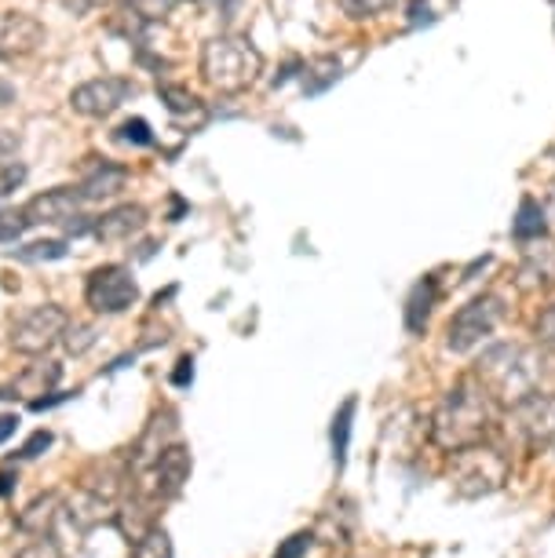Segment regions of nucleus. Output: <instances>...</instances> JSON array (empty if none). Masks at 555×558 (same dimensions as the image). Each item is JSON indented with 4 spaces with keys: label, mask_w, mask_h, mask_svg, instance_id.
Wrapping results in <instances>:
<instances>
[{
    "label": "nucleus",
    "mask_w": 555,
    "mask_h": 558,
    "mask_svg": "<svg viewBox=\"0 0 555 558\" xmlns=\"http://www.w3.org/2000/svg\"><path fill=\"white\" fill-rule=\"evenodd\" d=\"M19 482V471H0V497H12Z\"/></svg>",
    "instance_id": "obj_39"
},
{
    "label": "nucleus",
    "mask_w": 555,
    "mask_h": 558,
    "mask_svg": "<svg viewBox=\"0 0 555 558\" xmlns=\"http://www.w3.org/2000/svg\"><path fill=\"white\" fill-rule=\"evenodd\" d=\"M59 511H62V497H59V493H45V497H37L23 514H19V522H15V525H19L23 533H29V536L51 533V525H56Z\"/></svg>",
    "instance_id": "obj_17"
},
{
    "label": "nucleus",
    "mask_w": 555,
    "mask_h": 558,
    "mask_svg": "<svg viewBox=\"0 0 555 558\" xmlns=\"http://www.w3.org/2000/svg\"><path fill=\"white\" fill-rule=\"evenodd\" d=\"M191 4H202V0H191Z\"/></svg>",
    "instance_id": "obj_41"
},
{
    "label": "nucleus",
    "mask_w": 555,
    "mask_h": 558,
    "mask_svg": "<svg viewBox=\"0 0 555 558\" xmlns=\"http://www.w3.org/2000/svg\"><path fill=\"white\" fill-rule=\"evenodd\" d=\"M140 300V281L132 278V270L124 263H102L88 274L85 281V303L96 314H124Z\"/></svg>",
    "instance_id": "obj_7"
},
{
    "label": "nucleus",
    "mask_w": 555,
    "mask_h": 558,
    "mask_svg": "<svg viewBox=\"0 0 555 558\" xmlns=\"http://www.w3.org/2000/svg\"><path fill=\"white\" fill-rule=\"evenodd\" d=\"M172 536L169 530L161 525H150L143 536H135V547H132V558H172Z\"/></svg>",
    "instance_id": "obj_23"
},
{
    "label": "nucleus",
    "mask_w": 555,
    "mask_h": 558,
    "mask_svg": "<svg viewBox=\"0 0 555 558\" xmlns=\"http://www.w3.org/2000/svg\"><path fill=\"white\" fill-rule=\"evenodd\" d=\"M548 234V223H544V208L538 197H522L519 202V213H516V223H511V238L519 241V245H527V241H538Z\"/></svg>",
    "instance_id": "obj_20"
},
{
    "label": "nucleus",
    "mask_w": 555,
    "mask_h": 558,
    "mask_svg": "<svg viewBox=\"0 0 555 558\" xmlns=\"http://www.w3.org/2000/svg\"><path fill=\"white\" fill-rule=\"evenodd\" d=\"M146 471H150V489H146L150 500L180 497L186 478H191V449H186L183 441H169Z\"/></svg>",
    "instance_id": "obj_10"
},
{
    "label": "nucleus",
    "mask_w": 555,
    "mask_h": 558,
    "mask_svg": "<svg viewBox=\"0 0 555 558\" xmlns=\"http://www.w3.org/2000/svg\"><path fill=\"white\" fill-rule=\"evenodd\" d=\"M124 186H129V168L118 161H107V157H88L85 168H81V197L85 202H110L118 197Z\"/></svg>",
    "instance_id": "obj_13"
},
{
    "label": "nucleus",
    "mask_w": 555,
    "mask_h": 558,
    "mask_svg": "<svg viewBox=\"0 0 555 558\" xmlns=\"http://www.w3.org/2000/svg\"><path fill=\"white\" fill-rule=\"evenodd\" d=\"M424 23H435L432 15V0H410V26H424Z\"/></svg>",
    "instance_id": "obj_35"
},
{
    "label": "nucleus",
    "mask_w": 555,
    "mask_h": 558,
    "mask_svg": "<svg viewBox=\"0 0 555 558\" xmlns=\"http://www.w3.org/2000/svg\"><path fill=\"white\" fill-rule=\"evenodd\" d=\"M48 29L40 19L26 12H0V62L26 59L45 45Z\"/></svg>",
    "instance_id": "obj_11"
},
{
    "label": "nucleus",
    "mask_w": 555,
    "mask_h": 558,
    "mask_svg": "<svg viewBox=\"0 0 555 558\" xmlns=\"http://www.w3.org/2000/svg\"><path fill=\"white\" fill-rule=\"evenodd\" d=\"M23 183H26V165L23 161H4V165H0V197L19 191Z\"/></svg>",
    "instance_id": "obj_33"
},
{
    "label": "nucleus",
    "mask_w": 555,
    "mask_h": 558,
    "mask_svg": "<svg viewBox=\"0 0 555 558\" xmlns=\"http://www.w3.org/2000/svg\"><path fill=\"white\" fill-rule=\"evenodd\" d=\"M475 380L486 387L494 402L516 405L527 395L538 391L541 365H538V357L530 351H522V347L500 343V347H490L483 354V362L475 368Z\"/></svg>",
    "instance_id": "obj_3"
},
{
    "label": "nucleus",
    "mask_w": 555,
    "mask_h": 558,
    "mask_svg": "<svg viewBox=\"0 0 555 558\" xmlns=\"http://www.w3.org/2000/svg\"><path fill=\"white\" fill-rule=\"evenodd\" d=\"M157 96H161L165 110L172 113L180 124H191V129H202L208 121V110L205 102L194 96L191 88H183V84H157Z\"/></svg>",
    "instance_id": "obj_16"
},
{
    "label": "nucleus",
    "mask_w": 555,
    "mask_h": 558,
    "mask_svg": "<svg viewBox=\"0 0 555 558\" xmlns=\"http://www.w3.org/2000/svg\"><path fill=\"white\" fill-rule=\"evenodd\" d=\"M70 325V314L59 307V303H37L26 314H19L12 322V332H8V343L12 351L26 354V357H45L51 347L62 343Z\"/></svg>",
    "instance_id": "obj_5"
},
{
    "label": "nucleus",
    "mask_w": 555,
    "mask_h": 558,
    "mask_svg": "<svg viewBox=\"0 0 555 558\" xmlns=\"http://www.w3.org/2000/svg\"><path fill=\"white\" fill-rule=\"evenodd\" d=\"M497 424V402L475 376H464L443 395L435 405L427 435L443 452H460L471 446H483Z\"/></svg>",
    "instance_id": "obj_1"
},
{
    "label": "nucleus",
    "mask_w": 555,
    "mask_h": 558,
    "mask_svg": "<svg viewBox=\"0 0 555 558\" xmlns=\"http://www.w3.org/2000/svg\"><path fill=\"white\" fill-rule=\"evenodd\" d=\"M311 541H314V533L311 530H300V533H292L289 541H281V547L270 558H303L311 551Z\"/></svg>",
    "instance_id": "obj_32"
},
{
    "label": "nucleus",
    "mask_w": 555,
    "mask_h": 558,
    "mask_svg": "<svg viewBox=\"0 0 555 558\" xmlns=\"http://www.w3.org/2000/svg\"><path fill=\"white\" fill-rule=\"evenodd\" d=\"M15 558H62V547L56 544V536L51 533H40L26 547H19Z\"/></svg>",
    "instance_id": "obj_28"
},
{
    "label": "nucleus",
    "mask_w": 555,
    "mask_h": 558,
    "mask_svg": "<svg viewBox=\"0 0 555 558\" xmlns=\"http://www.w3.org/2000/svg\"><path fill=\"white\" fill-rule=\"evenodd\" d=\"M197 73L219 96H242L264 73V56L242 34H219L202 45L197 56Z\"/></svg>",
    "instance_id": "obj_2"
},
{
    "label": "nucleus",
    "mask_w": 555,
    "mask_h": 558,
    "mask_svg": "<svg viewBox=\"0 0 555 558\" xmlns=\"http://www.w3.org/2000/svg\"><path fill=\"white\" fill-rule=\"evenodd\" d=\"M354 409H359V402H354V398H348V402L337 409V416H333V460H337V468H343V460H348V441H351Z\"/></svg>",
    "instance_id": "obj_22"
},
{
    "label": "nucleus",
    "mask_w": 555,
    "mask_h": 558,
    "mask_svg": "<svg viewBox=\"0 0 555 558\" xmlns=\"http://www.w3.org/2000/svg\"><path fill=\"white\" fill-rule=\"evenodd\" d=\"M194 380V357H180L172 368V387H186Z\"/></svg>",
    "instance_id": "obj_36"
},
{
    "label": "nucleus",
    "mask_w": 555,
    "mask_h": 558,
    "mask_svg": "<svg viewBox=\"0 0 555 558\" xmlns=\"http://www.w3.org/2000/svg\"><path fill=\"white\" fill-rule=\"evenodd\" d=\"M29 230V219L23 208H0V245H12Z\"/></svg>",
    "instance_id": "obj_26"
},
{
    "label": "nucleus",
    "mask_w": 555,
    "mask_h": 558,
    "mask_svg": "<svg viewBox=\"0 0 555 558\" xmlns=\"http://www.w3.org/2000/svg\"><path fill=\"white\" fill-rule=\"evenodd\" d=\"M395 0H340V8L348 12L351 19H376V15H384L387 8H391Z\"/></svg>",
    "instance_id": "obj_30"
},
{
    "label": "nucleus",
    "mask_w": 555,
    "mask_h": 558,
    "mask_svg": "<svg viewBox=\"0 0 555 558\" xmlns=\"http://www.w3.org/2000/svg\"><path fill=\"white\" fill-rule=\"evenodd\" d=\"M454 457V468H449V478H454V489L460 497H486V493H497L511 475V463L500 449L494 446H471L460 452H449Z\"/></svg>",
    "instance_id": "obj_4"
},
{
    "label": "nucleus",
    "mask_w": 555,
    "mask_h": 558,
    "mask_svg": "<svg viewBox=\"0 0 555 558\" xmlns=\"http://www.w3.org/2000/svg\"><path fill=\"white\" fill-rule=\"evenodd\" d=\"M435 300H438V286H435L432 274H427L424 281H417L413 292H410V300H406V329H410V332H424L427 318H432Z\"/></svg>",
    "instance_id": "obj_19"
},
{
    "label": "nucleus",
    "mask_w": 555,
    "mask_h": 558,
    "mask_svg": "<svg viewBox=\"0 0 555 558\" xmlns=\"http://www.w3.org/2000/svg\"><path fill=\"white\" fill-rule=\"evenodd\" d=\"M81 205H85L81 191H73V186H56V191H45V194H37L34 202H26L23 213L29 219V227H34V223L70 227L73 219L81 216Z\"/></svg>",
    "instance_id": "obj_12"
},
{
    "label": "nucleus",
    "mask_w": 555,
    "mask_h": 558,
    "mask_svg": "<svg viewBox=\"0 0 555 558\" xmlns=\"http://www.w3.org/2000/svg\"><path fill=\"white\" fill-rule=\"evenodd\" d=\"M340 81V62L333 56H318L311 62H303V92L307 96H318V92H326L329 84Z\"/></svg>",
    "instance_id": "obj_21"
},
{
    "label": "nucleus",
    "mask_w": 555,
    "mask_h": 558,
    "mask_svg": "<svg viewBox=\"0 0 555 558\" xmlns=\"http://www.w3.org/2000/svg\"><path fill=\"white\" fill-rule=\"evenodd\" d=\"M511 424L530 449L548 446V441H555V398L541 391L527 395L522 402L511 405Z\"/></svg>",
    "instance_id": "obj_9"
},
{
    "label": "nucleus",
    "mask_w": 555,
    "mask_h": 558,
    "mask_svg": "<svg viewBox=\"0 0 555 558\" xmlns=\"http://www.w3.org/2000/svg\"><path fill=\"white\" fill-rule=\"evenodd\" d=\"M15 256H19V259H26V263H51V259H62V256H67V241H62V238L34 241V245H26V248H15Z\"/></svg>",
    "instance_id": "obj_24"
},
{
    "label": "nucleus",
    "mask_w": 555,
    "mask_h": 558,
    "mask_svg": "<svg viewBox=\"0 0 555 558\" xmlns=\"http://www.w3.org/2000/svg\"><path fill=\"white\" fill-rule=\"evenodd\" d=\"M113 135H118V143H129V146H154V132L143 118H129Z\"/></svg>",
    "instance_id": "obj_27"
},
{
    "label": "nucleus",
    "mask_w": 555,
    "mask_h": 558,
    "mask_svg": "<svg viewBox=\"0 0 555 558\" xmlns=\"http://www.w3.org/2000/svg\"><path fill=\"white\" fill-rule=\"evenodd\" d=\"M129 4V12L135 19H143V23H165V19L172 15L176 0H124Z\"/></svg>",
    "instance_id": "obj_25"
},
{
    "label": "nucleus",
    "mask_w": 555,
    "mask_h": 558,
    "mask_svg": "<svg viewBox=\"0 0 555 558\" xmlns=\"http://www.w3.org/2000/svg\"><path fill=\"white\" fill-rule=\"evenodd\" d=\"M146 227V208L135 202L113 205L110 213L96 216L92 223V234H96L102 245H121V241H132L135 234H143Z\"/></svg>",
    "instance_id": "obj_14"
},
{
    "label": "nucleus",
    "mask_w": 555,
    "mask_h": 558,
    "mask_svg": "<svg viewBox=\"0 0 555 558\" xmlns=\"http://www.w3.org/2000/svg\"><path fill=\"white\" fill-rule=\"evenodd\" d=\"M533 340L555 351V303H548V307L538 314V322H533Z\"/></svg>",
    "instance_id": "obj_31"
},
{
    "label": "nucleus",
    "mask_w": 555,
    "mask_h": 558,
    "mask_svg": "<svg viewBox=\"0 0 555 558\" xmlns=\"http://www.w3.org/2000/svg\"><path fill=\"white\" fill-rule=\"evenodd\" d=\"M522 278H538V286L555 281V245L548 238L527 241V248H522Z\"/></svg>",
    "instance_id": "obj_18"
},
{
    "label": "nucleus",
    "mask_w": 555,
    "mask_h": 558,
    "mask_svg": "<svg viewBox=\"0 0 555 558\" xmlns=\"http://www.w3.org/2000/svg\"><path fill=\"white\" fill-rule=\"evenodd\" d=\"M62 343H67V351H70V354H85L88 347L96 343V329H92V325L70 322V325H67V336H62Z\"/></svg>",
    "instance_id": "obj_29"
},
{
    "label": "nucleus",
    "mask_w": 555,
    "mask_h": 558,
    "mask_svg": "<svg viewBox=\"0 0 555 558\" xmlns=\"http://www.w3.org/2000/svg\"><path fill=\"white\" fill-rule=\"evenodd\" d=\"M15 154H19V135L0 129V165H4V161H15Z\"/></svg>",
    "instance_id": "obj_37"
},
{
    "label": "nucleus",
    "mask_w": 555,
    "mask_h": 558,
    "mask_svg": "<svg viewBox=\"0 0 555 558\" xmlns=\"http://www.w3.org/2000/svg\"><path fill=\"white\" fill-rule=\"evenodd\" d=\"M132 92H135V84L124 77H96V81L77 84V88L70 92V107L73 113H81V118L99 121V118H110Z\"/></svg>",
    "instance_id": "obj_8"
},
{
    "label": "nucleus",
    "mask_w": 555,
    "mask_h": 558,
    "mask_svg": "<svg viewBox=\"0 0 555 558\" xmlns=\"http://www.w3.org/2000/svg\"><path fill=\"white\" fill-rule=\"evenodd\" d=\"M51 441H56V438H51V430H37V435H29V441L15 452V457H19V460H37L40 452H45V449L51 446Z\"/></svg>",
    "instance_id": "obj_34"
},
{
    "label": "nucleus",
    "mask_w": 555,
    "mask_h": 558,
    "mask_svg": "<svg viewBox=\"0 0 555 558\" xmlns=\"http://www.w3.org/2000/svg\"><path fill=\"white\" fill-rule=\"evenodd\" d=\"M15 102V88L8 81H0V110H8Z\"/></svg>",
    "instance_id": "obj_40"
},
{
    "label": "nucleus",
    "mask_w": 555,
    "mask_h": 558,
    "mask_svg": "<svg viewBox=\"0 0 555 558\" xmlns=\"http://www.w3.org/2000/svg\"><path fill=\"white\" fill-rule=\"evenodd\" d=\"M62 380V365L59 362H37L23 368L15 380H8L0 387V402H15V398H26V402H37L40 395H51Z\"/></svg>",
    "instance_id": "obj_15"
},
{
    "label": "nucleus",
    "mask_w": 555,
    "mask_h": 558,
    "mask_svg": "<svg viewBox=\"0 0 555 558\" xmlns=\"http://www.w3.org/2000/svg\"><path fill=\"white\" fill-rule=\"evenodd\" d=\"M500 318H505V303H500V296H494V292L468 300L464 307H460L454 318H449V325H446V347L454 354L475 351V347L483 343L486 336H494Z\"/></svg>",
    "instance_id": "obj_6"
},
{
    "label": "nucleus",
    "mask_w": 555,
    "mask_h": 558,
    "mask_svg": "<svg viewBox=\"0 0 555 558\" xmlns=\"http://www.w3.org/2000/svg\"><path fill=\"white\" fill-rule=\"evenodd\" d=\"M552 446H555V441H552Z\"/></svg>",
    "instance_id": "obj_42"
},
{
    "label": "nucleus",
    "mask_w": 555,
    "mask_h": 558,
    "mask_svg": "<svg viewBox=\"0 0 555 558\" xmlns=\"http://www.w3.org/2000/svg\"><path fill=\"white\" fill-rule=\"evenodd\" d=\"M15 430H19V416L15 413H0V446H4Z\"/></svg>",
    "instance_id": "obj_38"
}]
</instances>
